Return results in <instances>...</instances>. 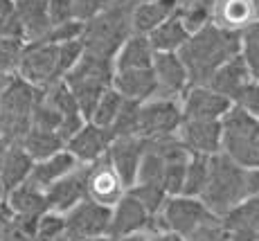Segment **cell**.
Wrapping results in <instances>:
<instances>
[{"label":"cell","mask_w":259,"mask_h":241,"mask_svg":"<svg viewBox=\"0 0 259 241\" xmlns=\"http://www.w3.org/2000/svg\"><path fill=\"white\" fill-rule=\"evenodd\" d=\"M194 84H207L228 59L241 54V29H230L212 21L187 38L178 50Z\"/></svg>","instance_id":"1"},{"label":"cell","mask_w":259,"mask_h":241,"mask_svg":"<svg viewBox=\"0 0 259 241\" xmlns=\"http://www.w3.org/2000/svg\"><path fill=\"white\" fill-rule=\"evenodd\" d=\"M133 0H108L106 7L83 27V45L88 52L115 59L122 43L133 34Z\"/></svg>","instance_id":"2"},{"label":"cell","mask_w":259,"mask_h":241,"mask_svg":"<svg viewBox=\"0 0 259 241\" xmlns=\"http://www.w3.org/2000/svg\"><path fill=\"white\" fill-rule=\"evenodd\" d=\"M201 198L214 214L226 217L228 212H232L239 203L248 198V169L235 163L223 151L212 155L210 183Z\"/></svg>","instance_id":"3"},{"label":"cell","mask_w":259,"mask_h":241,"mask_svg":"<svg viewBox=\"0 0 259 241\" xmlns=\"http://www.w3.org/2000/svg\"><path fill=\"white\" fill-rule=\"evenodd\" d=\"M113 77H115V59L102 57L88 50L77 61V66L68 70V74L63 77V82L70 86L72 95L77 97L86 119H91L102 95L113 86Z\"/></svg>","instance_id":"4"},{"label":"cell","mask_w":259,"mask_h":241,"mask_svg":"<svg viewBox=\"0 0 259 241\" xmlns=\"http://www.w3.org/2000/svg\"><path fill=\"white\" fill-rule=\"evenodd\" d=\"M43 97V88L25 82L21 74H14L0 93V135L21 140L32 129V115Z\"/></svg>","instance_id":"5"},{"label":"cell","mask_w":259,"mask_h":241,"mask_svg":"<svg viewBox=\"0 0 259 241\" xmlns=\"http://www.w3.org/2000/svg\"><path fill=\"white\" fill-rule=\"evenodd\" d=\"M223 153L246 169L259 167V119L237 104L223 117Z\"/></svg>","instance_id":"6"},{"label":"cell","mask_w":259,"mask_h":241,"mask_svg":"<svg viewBox=\"0 0 259 241\" xmlns=\"http://www.w3.org/2000/svg\"><path fill=\"white\" fill-rule=\"evenodd\" d=\"M214 212L207 208L203 198L176 194V196H169L167 203L162 205V210L151 219L149 232L156 234V232H162V230H171V232H178L187 239Z\"/></svg>","instance_id":"7"},{"label":"cell","mask_w":259,"mask_h":241,"mask_svg":"<svg viewBox=\"0 0 259 241\" xmlns=\"http://www.w3.org/2000/svg\"><path fill=\"white\" fill-rule=\"evenodd\" d=\"M18 74L25 82L34 84L38 88H48L54 82H61L63 70H61V57H59V43L52 41L27 43Z\"/></svg>","instance_id":"8"},{"label":"cell","mask_w":259,"mask_h":241,"mask_svg":"<svg viewBox=\"0 0 259 241\" xmlns=\"http://www.w3.org/2000/svg\"><path fill=\"white\" fill-rule=\"evenodd\" d=\"M183 122H185L183 104L176 97L153 95L151 99L140 104V135L144 140L178 133Z\"/></svg>","instance_id":"9"},{"label":"cell","mask_w":259,"mask_h":241,"mask_svg":"<svg viewBox=\"0 0 259 241\" xmlns=\"http://www.w3.org/2000/svg\"><path fill=\"white\" fill-rule=\"evenodd\" d=\"M113 208L97 203L93 198H83L66 214V234L70 241H83L99 234H111Z\"/></svg>","instance_id":"10"},{"label":"cell","mask_w":259,"mask_h":241,"mask_svg":"<svg viewBox=\"0 0 259 241\" xmlns=\"http://www.w3.org/2000/svg\"><path fill=\"white\" fill-rule=\"evenodd\" d=\"M128 185L119 172L113 167L111 158L104 155L97 163L91 165L88 169V198L97 200V203L106 205V208H115V205L126 196Z\"/></svg>","instance_id":"11"},{"label":"cell","mask_w":259,"mask_h":241,"mask_svg":"<svg viewBox=\"0 0 259 241\" xmlns=\"http://www.w3.org/2000/svg\"><path fill=\"white\" fill-rule=\"evenodd\" d=\"M185 119H223L226 113L235 106L232 99L217 93L207 84H194L181 97Z\"/></svg>","instance_id":"12"},{"label":"cell","mask_w":259,"mask_h":241,"mask_svg":"<svg viewBox=\"0 0 259 241\" xmlns=\"http://www.w3.org/2000/svg\"><path fill=\"white\" fill-rule=\"evenodd\" d=\"M153 74L158 82V93L162 97H176L181 99L192 86L189 70L178 52H156L153 59Z\"/></svg>","instance_id":"13"},{"label":"cell","mask_w":259,"mask_h":241,"mask_svg":"<svg viewBox=\"0 0 259 241\" xmlns=\"http://www.w3.org/2000/svg\"><path fill=\"white\" fill-rule=\"evenodd\" d=\"M178 135L189 153L217 155L223 151V119H185Z\"/></svg>","instance_id":"14"},{"label":"cell","mask_w":259,"mask_h":241,"mask_svg":"<svg viewBox=\"0 0 259 241\" xmlns=\"http://www.w3.org/2000/svg\"><path fill=\"white\" fill-rule=\"evenodd\" d=\"M113 140L115 138H113L111 129H104V127H99V124H95L88 119V122L68 140L66 149L81 165H93L108 153V147H111Z\"/></svg>","instance_id":"15"},{"label":"cell","mask_w":259,"mask_h":241,"mask_svg":"<svg viewBox=\"0 0 259 241\" xmlns=\"http://www.w3.org/2000/svg\"><path fill=\"white\" fill-rule=\"evenodd\" d=\"M88 169H91V165H79L77 169H72L70 174L63 176L48 189L50 210L68 214L74 205L88 198Z\"/></svg>","instance_id":"16"},{"label":"cell","mask_w":259,"mask_h":241,"mask_svg":"<svg viewBox=\"0 0 259 241\" xmlns=\"http://www.w3.org/2000/svg\"><path fill=\"white\" fill-rule=\"evenodd\" d=\"M147 151V140L142 135H122L115 138L108 147V158H111L113 167L119 172V176L124 178V183L131 187L138 178L140 172V163Z\"/></svg>","instance_id":"17"},{"label":"cell","mask_w":259,"mask_h":241,"mask_svg":"<svg viewBox=\"0 0 259 241\" xmlns=\"http://www.w3.org/2000/svg\"><path fill=\"white\" fill-rule=\"evenodd\" d=\"M252 79H255V72L250 70L248 61L243 59V54H237V57L228 59V61L212 74L207 86H212L217 93L226 95L228 99H232V102L237 104V99L241 97V93L246 90V86Z\"/></svg>","instance_id":"18"},{"label":"cell","mask_w":259,"mask_h":241,"mask_svg":"<svg viewBox=\"0 0 259 241\" xmlns=\"http://www.w3.org/2000/svg\"><path fill=\"white\" fill-rule=\"evenodd\" d=\"M153 214L133 196L131 192H126L119 203L113 208V219H111V237H124V234H133V232H142L151 225Z\"/></svg>","instance_id":"19"},{"label":"cell","mask_w":259,"mask_h":241,"mask_svg":"<svg viewBox=\"0 0 259 241\" xmlns=\"http://www.w3.org/2000/svg\"><path fill=\"white\" fill-rule=\"evenodd\" d=\"M14 5H16V18L25 41L34 43L48 38L50 29H52L48 0H14Z\"/></svg>","instance_id":"20"},{"label":"cell","mask_w":259,"mask_h":241,"mask_svg":"<svg viewBox=\"0 0 259 241\" xmlns=\"http://www.w3.org/2000/svg\"><path fill=\"white\" fill-rule=\"evenodd\" d=\"M113 88L119 90L124 99L147 102V99H151L158 93V82H156V74H153V68L115 70Z\"/></svg>","instance_id":"21"},{"label":"cell","mask_w":259,"mask_h":241,"mask_svg":"<svg viewBox=\"0 0 259 241\" xmlns=\"http://www.w3.org/2000/svg\"><path fill=\"white\" fill-rule=\"evenodd\" d=\"M79 165H81V163H79V160L74 158L68 149H63V151L50 155V158H46V160L34 163L32 176H29V183L38 185V187H43L48 192V189L52 187L57 180H61L63 176H68L72 169H77Z\"/></svg>","instance_id":"22"},{"label":"cell","mask_w":259,"mask_h":241,"mask_svg":"<svg viewBox=\"0 0 259 241\" xmlns=\"http://www.w3.org/2000/svg\"><path fill=\"white\" fill-rule=\"evenodd\" d=\"M153 59H156V50L147 34L133 32L122 48L115 54V70H140V68H153Z\"/></svg>","instance_id":"23"},{"label":"cell","mask_w":259,"mask_h":241,"mask_svg":"<svg viewBox=\"0 0 259 241\" xmlns=\"http://www.w3.org/2000/svg\"><path fill=\"white\" fill-rule=\"evenodd\" d=\"M7 203L16 214H27V217H41L50 210L48 192L43 187H38V185L29 183V180L9 189Z\"/></svg>","instance_id":"24"},{"label":"cell","mask_w":259,"mask_h":241,"mask_svg":"<svg viewBox=\"0 0 259 241\" xmlns=\"http://www.w3.org/2000/svg\"><path fill=\"white\" fill-rule=\"evenodd\" d=\"M189 36H192V32L187 29V25L183 23L178 14H174L149 34V41L156 52H178L187 43Z\"/></svg>","instance_id":"25"},{"label":"cell","mask_w":259,"mask_h":241,"mask_svg":"<svg viewBox=\"0 0 259 241\" xmlns=\"http://www.w3.org/2000/svg\"><path fill=\"white\" fill-rule=\"evenodd\" d=\"M21 144L25 147V151L34 158V163H38V160H46V158H50V155L63 151L66 144H68V140L63 138L59 131L32 127L27 131V135L21 140Z\"/></svg>","instance_id":"26"},{"label":"cell","mask_w":259,"mask_h":241,"mask_svg":"<svg viewBox=\"0 0 259 241\" xmlns=\"http://www.w3.org/2000/svg\"><path fill=\"white\" fill-rule=\"evenodd\" d=\"M32 169H34V158L25 151L21 142H16L12 147V151H9L7 160L3 163V167H0V178L7 185V192L27 183L29 176H32Z\"/></svg>","instance_id":"27"},{"label":"cell","mask_w":259,"mask_h":241,"mask_svg":"<svg viewBox=\"0 0 259 241\" xmlns=\"http://www.w3.org/2000/svg\"><path fill=\"white\" fill-rule=\"evenodd\" d=\"M255 21H259L255 0H223L217 14V23L230 29H243Z\"/></svg>","instance_id":"28"},{"label":"cell","mask_w":259,"mask_h":241,"mask_svg":"<svg viewBox=\"0 0 259 241\" xmlns=\"http://www.w3.org/2000/svg\"><path fill=\"white\" fill-rule=\"evenodd\" d=\"M210 163L212 155H201V153H192L187 163V172H185V185H183V194L187 196H203L207 183H210Z\"/></svg>","instance_id":"29"},{"label":"cell","mask_w":259,"mask_h":241,"mask_svg":"<svg viewBox=\"0 0 259 241\" xmlns=\"http://www.w3.org/2000/svg\"><path fill=\"white\" fill-rule=\"evenodd\" d=\"M124 102H126V99L122 97V93L111 86L106 93L102 95V99L97 102V106H95L93 115H91V122L99 124V127H104V129H111L113 124H115Z\"/></svg>","instance_id":"30"},{"label":"cell","mask_w":259,"mask_h":241,"mask_svg":"<svg viewBox=\"0 0 259 241\" xmlns=\"http://www.w3.org/2000/svg\"><path fill=\"white\" fill-rule=\"evenodd\" d=\"M27 43L18 36H0V74H18Z\"/></svg>","instance_id":"31"},{"label":"cell","mask_w":259,"mask_h":241,"mask_svg":"<svg viewBox=\"0 0 259 241\" xmlns=\"http://www.w3.org/2000/svg\"><path fill=\"white\" fill-rule=\"evenodd\" d=\"M128 192L140 200V203L153 214V217L160 212L162 205H165L167 198H169L167 189L162 187V185H156V183H136V185L128 187Z\"/></svg>","instance_id":"32"},{"label":"cell","mask_w":259,"mask_h":241,"mask_svg":"<svg viewBox=\"0 0 259 241\" xmlns=\"http://www.w3.org/2000/svg\"><path fill=\"white\" fill-rule=\"evenodd\" d=\"M140 104L142 102H133V99H126V102H124L115 124L111 127L113 138H122V135H140Z\"/></svg>","instance_id":"33"},{"label":"cell","mask_w":259,"mask_h":241,"mask_svg":"<svg viewBox=\"0 0 259 241\" xmlns=\"http://www.w3.org/2000/svg\"><path fill=\"white\" fill-rule=\"evenodd\" d=\"M165 167L167 163L160 158L153 149H149L147 144V151H144V158L140 163V172H138V178L136 183H156V185H162V178H165ZM133 183V185H136ZM165 187V185H162Z\"/></svg>","instance_id":"34"},{"label":"cell","mask_w":259,"mask_h":241,"mask_svg":"<svg viewBox=\"0 0 259 241\" xmlns=\"http://www.w3.org/2000/svg\"><path fill=\"white\" fill-rule=\"evenodd\" d=\"M5 241H38V217L14 214Z\"/></svg>","instance_id":"35"},{"label":"cell","mask_w":259,"mask_h":241,"mask_svg":"<svg viewBox=\"0 0 259 241\" xmlns=\"http://www.w3.org/2000/svg\"><path fill=\"white\" fill-rule=\"evenodd\" d=\"M187 241H230V230H228L223 217L212 214L210 219L203 221V223L189 234Z\"/></svg>","instance_id":"36"},{"label":"cell","mask_w":259,"mask_h":241,"mask_svg":"<svg viewBox=\"0 0 259 241\" xmlns=\"http://www.w3.org/2000/svg\"><path fill=\"white\" fill-rule=\"evenodd\" d=\"M241 54L255 77H259V21L241 29Z\"/></svg>","instance_id":"37"},{"label":"cell","mask_w":259,"mask_h":241,"mask_svg":"<svg viewBox=\"0 0 259 241\" xmlns=\"http://www.w3.org/2000/svg\"><path fill=\"white\" fill-rule=\"evenodd\" d=\"M66 237V214L48 210L38 217V241H54Z\"/></svg>","instance_id":"38"},{"label":"cell","mask_w":259,"mask_h":241,"mask_svg":"<svg viewBox=\"0 0 259 241\" xmlns=\"http://www.w3.org/2000/svg\"><path fill=\"white\" fill-rule=\"evenodd\" d=\"M189 163V160H187ZM187 163H169L165 167V178H162V185H165L169 196H176V194H183V185H185V172H187Z\"/></svg>","instance_id":"39"},{"label":"cell","mask_w":259,"mask_h":241,"mask_svg":"<svg viewBox=\"0 0 259 241\" xmlns=\"http://www.w3.org/2000/svg\"><path fill=\"white\" fill-rule=\"evenodd\" d=\"M48 14H50V21H52V27L54 25L77 21L70 0H48Z\"/></svg>","instance_id":"40"},{"label":"cell","mask_w":259,"mask_h":241,"mask_svg":"<svg viewBox=\"0 0 259 241\" xmlns=\"http://www.w3.org/2000/svg\"><path fill=\"white\" fill-rule=\"evenodd\" d=\"M237 106H241L246 113H250L252 117L259 119V77H255L241 93V97L237 99Z\"/></svg>","instance_id":"41"},{"label":"cell","mask_w":259,"mask_h":241,"mask_svg":"<svg viewBox=\"0 0 259 241\" xmlns=\"http://www.w3.org/2000/svg\"><path fill=\"white\" fill-rule=\"evenodd\" d=\"M70 3H72L74 18L88 23L91 18H95L104 7H106L108 0H70Z\"/></svg>","instance_id":"42"},{"label":"cell","mask_w":259,"mask_h":241,"mask_svg":"<svg viewBox=\"0 0 259 241\" xmlns=\"http://www.w3.org/2000/svg\"><path fill=\"white\" fill-rule=\"evenodd\" d=\"M14 214L16 212L9 208L7 200H3V203H0V241H5V234H7V228H9V223H12Z\"/></svg>","instance_id":"43"},{"label":"cell","mask_w":259,"mask_h":241,"mask_svg":"<svg viewBox=\"0 0 259 241\" xmlns=\"http://www.w3.org/2000/svg\"><path fill=\"white\" fill-rule=\"evenodd\" d=\"M151 241H187V239L178 232H171V230H162V232L151 234Z\"/></svg>","instance_id":"44"},{"label":"cell","mask_w":259,"mask_h":241,"mask_svg":"<svg viewBox=\"0 0 259 241\" xmlns=\"http://www.w3.org/2000/svg\"><path fill=\"white\" fill-rule=\"evenodd\" d=\"M115 241H151V232L142 230V232H133V234H124V237H117Z\"/></svg>","instance_id":"45"},{"label":"cell","mask_w":259,"mask_h":241,"mask_svg":"<svg viewBox=\"0 0 259 241\" xmlns=\"http://www.w3.org/2000/svg\"><path fill=\"white\" fill-rule=\"evenodd\" d=\"M7 185H5V180L0 178V203H3V200H7Z\"/></svg>","instance_id":"46"},{"label":"cell","mask_w":259,"mask_h":241,"mask_svg":"<svg viewBox=\"0 0 259 241\" xmlns=\"http://www.w3.org/2000/svg\"><path fill=\"white\" fill-rule=\"evenodd\" d=\"M83 241H115V237H111V234H99V237H91Z\"/></svg>","instance_id":"47"},{"label":"cell","mask_w":259,"mask_h":241,"mask_svg":"<svg viewBox=\"0 0 259 241\" xmlns=\"http://www.w3.org/2000/svg\"><path fill=\"white\" fill-rule=\"evenodd\" d=\"M54 241H70V239H68V234H66V237H59V239H54Z\"/></svg>","instance_id":"48"},{"label":"cell","mask_w":259,"mask_h":241,"mask_svg":"<svg viewBox=\"0 0 259 241\" xmlns=\"http://www.w3.org/2000/svg\"><path fill=\"white\" fill-rule=\"evenodd\" d=\"M133 3H136V5H140V3H149V0H133Z\"/></svg>","instance_id":"49"}]
</instances>
